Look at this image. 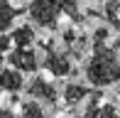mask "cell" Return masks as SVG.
Segmentation results:
<instances>
[{
    "label": "cell",
    "mask_w": 120,
    "mask_h": 118,
    "mask_svg": "<svg viewBox=\"0 0 120 118\" xmlns=\"http://www.w3.org/2000/svg\"><path fill=\"white\" fill-rule=\"evenodd\" d=\"M42 69L56 79H64L74 74V59L64 47H56L52 39H47L42 42Z\"/></svg>",
    "instance_id": "obj_3"
},
{
    "label": "cell",
    "mask_w": 120,
    "mask_h": 118,
    "mask_svg": "<svg viewBox=\"0 0 120 118\" xmlns=\"http://www.w3.org/2000/svg\"><path fill=\"white\" fill-rule=\"evenodd\" d=\"M0 118H20L10 106H0Z\"/></svg>",
    "instance_id": "obj_16"
},
{
    "label": "cell",
    "mask_w": 120,
    "mask_h": 118,
    "mask_svg": "<svg viewBox=\"0 0 120 118\" xmlns=\"http://www.w3.org/2000/svg\"><path fill=\"white\" fill-rule=\"evenodd\" d=\"M83 74H86V81L91 86H96V89L110 86V84H120V54L110 44L98 47L86 59Z\"/></svg>",
    "instance_id": "obj_2"
},
{
    "label": "cell",
    "mask_w": 120,
    "mask_h": 118,
    "mask_svg": "<svg viewBox=\"0 0 120 118\" xmlns=\"http://www.w3.org/2000/svg\"><path fill=\"white\" fill-rule=\"evenodd\" d=\"M103 15H105V20H108V27L120 32V0H105Z\"/></svg>",
    "instance_id": "obj_13"
},
{
    "label": "cell",
    "mask_w": 120,
    "mask_h": 118,
    "mask_svg": "<svg viewBox=\"0 0 120 118\" xmlns=\"http://www.w3.org/2000/svg\"><path fill=\"white\" fill-rule=\"evenodd\" d=\"M27 17L39 30H56L61 17H69L71 25H83V12L79 0H30Z\"/></svg>",
    "instance_id": "obj_1"
},
{
    "label": "cell",
    "mask_w": 120,
    "mask_h": 118,
    "mask_svg": "<svg viewBox=\"0 0 120 118\" xmlns=\"http://www.w3.org/2000/svg\"><path fill=\"white\" fill-rule=\"evenodd\" d=\"M10 39H12V47H34V42H37L34 25L32 22L17 25V27L10 32Z\"/></svg>",
    "instance_id": "obj_11"
},
{
    "label": "cell",
    "mask_w": 120,
    "mask_h": 118,
    "mask_svg": "<svg viewBox=\"0 0 120 118\" xmlns=\"http://www.w3.org/2000/svg\"><path fill=\"white\" fill-rule=\"evenodd\" d=\"M91 94H93V89H88L86 84H81V81H69L66 86H64V91H61V101L69 106V108H76V106L86 103Z\"/></svg>",
    "instance_id": "obj_9"
},
{
    "label": "cell",
    "mask_w": 120,
    "mask_h": 118,
    "mask_svg": "<svg viewBox=\"0 0 120 118\" xmlns=\"http://www.w3.org/2000/svg\"><path fill=\"white\" fill-rule=\"evenodd\" d=\"M108 42H110V27H108V25L96 27L93 35H91V44H93V49H98V47H108Z\"/></svg>",
    "instance_id": "obj_14"
},
{
    "label": "cell",
    "mask_w": 120,
    "mask_h": 118,
    "mask_svg": "<svg viewBox=\"0 0 120 118\" xmlns=\"http://www.w3.org/2000/svg\"><path fill=\"white\" fill-rule=\"evenodd\" d=\"M27 98L32 101H39L42 106H56L59 98H61V91L54 86V81H49L47 76H42V74H37V76H32L30 81H27Z\"/></svg>",
    "instance_id": "obj_4"
},
{
    "label": "cell",
    "mask_w": 120,
    "mask_h": 118,
    "mask_svg": "<svg viewBox=\"0 0 120 118\" xmlns=\"http://www.w3.org/2000/svg\"><path fill=\"white\" fill-rule=\"evenodd\" d=\"M110 47H113V49H115V52H118V54H120V35H118V37H115V39H113V42H110Z\"/></svg>",
    "instance_id": "obj_17"
},
{
    "label": "cell",
    "mask_w": 120,
    "mask_h": 118,
    "mask_svg": "<svg viewBox=\"0 0 120 118\" xmlns=\"http://www.w3.org/2000/svg\"><path fill=\"white\" fill-rule=\"evenodd\" d=\"M27 89L25 74L17 71L12 67H0V91L5 94H20V91Z\"/></svg>",
    "instance_id": "obj_8"
},
{
    "label": "cell",
    "mask_w": 120,
    "mask_h": 118,
    "mask_svg": "<svg viewBox=\"0 0 120 118\" xmlns=\"http://www.w3.org/2000/svg\"><path fill=\"white\" fill-rule=\"evenodd\" d=\"M22 15V8L12 3V0H0V35H10L17 27V17Z\"/></svg>",
    "instance_id": "obj_10"
},
{
    "label": "cell",
    "mask_w": 120,
    "mask_h": 118,
    "mask_svg": "<svg viewBox=\"0 0 120 118\" xmlns=\"http://www.w3.org/2000/svg\"><path fill=\"white\" fill-rule=\"evenodd\" d=\"M88 3H103V0H88Z\"/></svg>",
    "instance_id": "obj_18"
},
{
    "label": "cell",
    "mask_w": 120,
    "mask_h": 118,
    "mask_svg": "<svg viewBox=\"0 0 120 118\" xmlns=\"http://www.w3.org/2000/svg\"><path fill=\"white\" fill-rule=\"evenodd\" d=\"M61 44L64 49L69 52V57L71 59H88V54L93 52V44H91V37L83 35V32H79L74 27V25H69V27L61 30Z\"/></svg>",
    "instance_id": "obj_5"
},
{
    "label": "cell",
    "mask_w": 120,
    "mask_h": 118,
    "mask_svg": "<svg viewBox=\"0 0 120 118\" xmlns=\"http://www.w3.org/2000/svg\"><path fill=\"white\" fill-rule=\"evenodd\" d=\"M76 118H115V106L103 101L101 89H93V94H91L88 101H86L83 113L76 116Z\"/></svg>",
    "instance_id": "obj_7"
},
{
    "label": "cell",
    "mask_w": 120,
    "mask_h": 118,
    "mask_svg": "<svg viewBox=\"0 0 120 118\" xmlns=\"http://www.w3.org/2000/svg\"><path fill=\"white\" fill-rule=\"evenodd\" d=\"M42 52H37L34 47H12L8 54V67L17 69L22 74H34L42 69Z\"/></svg>",
    "instance_id": "obj_6"
},
{
    "label": "cell",
    "mask_w": 120,
    "mask_h": 118,
    "mask_svg": "<svg viewBox=\"0 0 120 118\" xmlns=\"http://www.w3.org/2000/svg\"><path fill=\"white\" fill-rule=\"evenodd\" d=\"M20 118H47V108L39 103V101H32V98H25L20 103V111H17Z\"/></svg>",
    "instance_id": "obj_12"
},
{
    "label": "cell",
    "mask_w": 120,
    "mask_h": 118,
    "mask_svg": "<svg viewBox=\"0 0 120 118\" xmlns=\"http://www.w3.org/2000/svg\"><path fill=\"white\" fill-rule=\"evenodd\" d=\"M10 49H12V39H10V35H0V62L8 59Z\"/></svg>",
    "instance_id": "obj_15"
},
{
    "label": "cell",
    "mask_w": 120,
    "mask_h": 118,
    "mask_svg": "<svg viewBox=\"0 0 120 118\" xmlns=\"http://www.w3.org/2000/svg\"><path fill=\"white\" fill-rule=\"evenodd\" d=\"M118 98H120V89H118Z\"/></svg>",
    "instance_id": "obj_19"
}]
</instances>
